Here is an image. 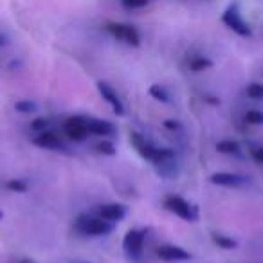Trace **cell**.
Instances as JSON below:
<instances>
[{
  "label": "cell",
  "instance_id": "20",
  "mask_svg": "<svg viewBox=\"0 0 263 263\" xmlns=\"http://www.w3.org/2000/svg\"><path fill=\"white\" fill-rule=\"evenodd\" d=\"M6 187H8L9 191H13V193H26L27 191V182L22 179H9L8 182H6Z\"/></svg>",
  "mask_w": 263,
  "mask_h": 263
},
{
  "label": "cell",
  "instance_id": "22",
  "mask_svg": "<svg viewBox=\"0 0 263 263\" xmlns=\"http://www.w3.org/2000/svg\"><path fill=\"white\" fill-rule=\"evenodd\" d=\"M36 103L34 101H29V99H22V101H16L15 103V110L20 114H33L36 112Z\"/></svg>",
  "mask_w": 263,
  "mask_h": 263
},
{
  "label": "cell",
  "instance_id": "11",
  "mask_svg": "<svg viewBox=\"0 0 263 263\" xmlns=\"http://www.w3.org/2000/svg\"><path fill=\"white\" fill-rule=\"evenodd\" d=\"M211 184H216V186H223V187H243L245 184L249 182L247 177L238 175V173H229V172H218L213 173L209 177Z\"/></svg>",
  "mask_w": 263,
  "mask_h": 263
},
{
  "label": "cell",
  "instance_id": "16",
  "mask_svg": "<svg viewBox=\"0 0 263 263\" xmlns=\"http://www.w3.org/2000/svg\"><path fill=\"white\" fill-rule=\"evenodd\" d=\"M148 94H150L152 98H154L155 101H159V103H172V96H170V92L159 83L152 85V87L148 88Z\"/></svg>",
  "mask_w": 263,
  "mask_h": 263
},
{
  "label": "cell",
  "instance_id": "1",
  "mask_svg": "<svg viewBox=\"0 0 263 263\" xmlns=\"http://www.w3.org/2000/svg\"><path fill=\"white\" fill-rule=\"evenodd\" d=\"M222 24L241 38L252 36V29L247 20L243 18V15H241L240 4H238V2H233V4H229L226 8V11L222 13Z\"/></svg>",
  "mask_w": 263,
  "mask_h": 263
},
{
  "label": "cell",
  "instance_id": "13",
  "mask_svg": "<svg viewBox=\"0 0 263 263\" xmlns=\"http://www.w3.org/2000/svg\"><path fill=\"white\" fill-rule=\"evenodd\" d=\"M98 215L101 216V218L112 222V223L121 222V220L126 216V205L117 204V202H112V204H103L98 208Z\"/></svg>",
  "mask_w": 263,
  "mask_h": 263
},
{
  "label": "cell",
  "instance_id": "18",
  "mask_svg": "<svg viewBox=\"0 0 263 263\" xmlns=\"http://www.w3.org/2000/svg\"><path fill=\"white\" fill-rule=\"evenodd\" d=\"M94 150L98 152L99 155H108V157H112V155L117 154L114 143H112V141H108V139H101L99 143H96L94 144Z\"/></svg>",
  "mask_w": 263,
  "mask_h": 263
},
{
  "label": "cell",
  "instance_id": "25",
  "mask_svg": "<svg viewBox=\"0 0 263 263\" xmlns=\"http://www.w3.org/2000/svg\"><path fill=\"white\" fill-rule=\"evenodd\" d=\"M251 155H252V159L258 162V164H263V146L254 148V150L251 152Z\"/></svg>",
  "mask_w": 263,
  "mask_h": 263
},
{
  "label": "cell",
  "instance_id": "28",
  "mask_svg": "<svg viewBox=\"0 0 263 263\" xmlns=\"http://www.w3.org/2000/svg\"><path fill=\"white\" fill-rule=\"evenodd\" d=\"M16 263H38L36 259H31V258H22V259H18Z\"/></svg>",
  "mask_w": 263,
  "mask_h": 263
},
{
  "label": "cell",
  "instance_id": "9",
  "mask_svg": "<svg viewBox=\"0 0 263 263\" xmlns=\"http://www.w3.org/2000/svg\"><path fill=\"white\" fill-rule=\"evenodd\" d=\"M157 256L162 261H187V259L193 258L190 251H186V249L180 247V245H173V243L161 245V247L157 249Z\"/></svg>",
  "mask_w": 263,
  "mask_h": 263
},
{
  "label": "cell",
  "instance_id": "5",
  "mask_svg": "<svg viewBox=\"0 0 263 263\" xmlns=\"http://www.w3.org/2000/svg\"><path fill=\"white\" fill-rule=\"evenodd\" d=\"M144 241H146V229H130L123 238V251L130 259H137L143 254Z\"/></svg>",
  "mask_w": 263,
  "mask_h": 263
},
{
  "label": "cell",
  "instance_id": "26",
  "mask_svg": "<svg viewBox=\"0 0 263 263\" xmlns=\"http://www.w3.org/2000/svg\"><path fill=\"white\" fill-rule=\"evenodd\" d=\"M164 128H168V130H180V128H182V124H180L179 121H175V119H166L164 121Z\"/></svg>",
  "mask_w": 263,
  "mask_h": 263
},
{
  "label": "cell",
  "instance_id": "3",
  "mask_svg": "<svg viewBox=\"0 0 263 263\" xmlns=\"http://www.w3.org/2000/svg\"><path fill=\"white\" fill-rule=\"evenodd\" d=\"M164 208L175 216L182 218L184 222H197L198 220V209L197 205L190 204L186 198L179 197V195H168L164 198Z\"/></svg>",
  "mask_w": 263,
  "mask_h": 263
},
{
  "label": "cell",
  "instance_id": "27",
  "mask_svg": "<svg viewBox=\"0 0 263 263\" xmlns=\"http://www.w3.org/2000/svg\"><path fill=\"white\" fill-rule=\"evenodd\" d=\"M204 99H205V101H209V103H211V105H218V103H220L216 98H209V96H205Z\"/></svg>",
  "mask_w": 263,
  "mask_h": 263
},
{
  "label": "cell",
  "instance_id": "15",
  "mask_svg": "<svg viewBox=\"0 0 263 263\" xmlns=\"http://www.w3.org/2000/svg\"><path fill=\"white\" fill-rule=\"evenodd\" d=\"M213 67V62L205 56H195V58L190 60L187 63V69L193 70V72H204V70L211 69Z\"/></svg>",
  "mask_w": 263,
  "mask_h": 263
},
{
  "label": "cell",
  "instance_id": "8",
  "mask_svg": "<svg viewBox=\"0 0 263 263\" xmlns=\"http://www.w3.org/2000/svg\"><path fill=\"white\" fill-rule=\"evenodd\" d=\"M98 90H99V96H101V98L105 99L110 106H112V110H114L116 116H119V117L124 116V105H123V101H121V98L117 96L116 88H114L112 85H108L106 81H98Z\"/></svg>",
  "mask_w": 263,
  "mask_h": 263
},
{
  "label": "cell",
  "instance_id": "21",
  "mask_svg": "<svg viewBox=\"0 0 263 263\" xmlns=\"http://www.w3.org/2000/svg\"><path fill=\"white\" fill-rule=\"evenodd\" d=\"M245 94L251 99H263V83H258V81L249 83L245 88Z\"/></svg>",
  "mask_w": 263,
  "mask_h": 263
},
{
  "label": "cell",
  "instance_id": "7",
  "mask_svg": "<svg viewBox=\"0 0 263 263\" xmlns=\"http://www.w3.org/2000/svg\"><path fill=\"white\" fill-rule=\"evenodd\" d=\"M33 144L42 150H54V152H65V144L62 143V139L58 137V134H54L52 130H44L38 132L33 137Z\"/></svg>",
  "mask_w": 263,
  "mask_h": 263
},
{
  "label": "cell",
  "instance_id": "2",
  "mask_svg": "<svg viewBox=\"0 0 263 263\" xmlns=\"http://www.w3.org/2000/svg\"><path fill=\"white\" fill-rule=\"evenodd\" d=\"M76 227L85 236H106V234L114 233L116 223L108 222L101 216H80Z\"/></svg>",
  "mask_w": 263,
  "mask_h": 263
},
{
  "label": "cell",
  "instance_id": "17",
  "mask_svg": "<svg viewBox=\"0 0 263 263\" xmlns=\"http://www.w3.org/2000/svg\"><path fill=\"white\" fill-rule=\"evenodd\" d=\"M216 150H218V154L223 155H234L240 154V144L233 139H223L220 143H216Z\"/></svg>",
  "mask_w": 263,
  "mask_h": 263
},
{
  "label": "cell",
  "instance_id": "12",
  "mask_svg": "<svg viewBox=\"0 0 263 263\" xmlns=\"http://www.w3.org/2000/svg\"><path fill=\"white\" fill-rule=\"evenodd\" d=\"M130 143H132V146L136 148L137 154H139L141 157L152 162V159H154L155 150H157V148H155L154 144L146 139V137L141 136V134H137V132H132V134H130Z\"/></svg>",
  "mask_w": 263,
  "mask_h": 263
},
{
  "label": "cell",
  "instance_id": "4",
  "mask_svg": "<svg viewBox=\"0 0 263 263\" xmlns=\"http://www.w3.org/2000/svg\"><path fill=\"white\" fill-rule=\"evenodd\" d=\"M105 29L112 34L116 40L123 42V44L130 45V47H139L141 45V34L130 24H123V22H106Z\"/></svg>",
  "mask_w": 263,
  "mask_h": 263
},
{
  "label": "cell",
  "instance_id": "19",
  "mask_svg": "<svg viewBox=\"0 0 263 263\" xmlns=\"http://www.w3.org/2000/svg\"><path fill=\"white\" fill-rule=\"evenodd\" d=\"M243 119H245V123L258 126V124H263V112H261V110L251 108V110H247V112H245Z\"/></svg>",
  "mask_w": 263,
  "mask_h": 263
},
{
  "label": "cell",
  "instance_id": "23",
  "mask_svg": "<svg viewBox=\"0 0 263 263\" xmlns=\"http://www.w3.org/2000/svg\"><path fill=\"white\" fill-rule=\"evenodd\" d=\"M150 4V0H121V6L128 11H134V9H143Z\"/></svg>",
  "mask_w": 263,
  "mask_h": 263
},
{
  "label": "cell",
  "instance_id": "24",
  "mask_svg": "<svg viewBox=\"0 0 263 263\" xmlns=\"http://www.w3.org/2000/svg\"><path fill=\"white\" fill-rule=\"evenodd\" d=\"M49 119H45V117H36V119L31 121V130L33 132H44V130H49Z\"/></svg>",
  "mask_w": 263,
  "mask_h": 263
},
{
  "label": "cell",
  "instance_id": "10",
  "mask_svg": "<svg viewBox=\"0 0 263 263\" xmlns=\"http://www.w3.org/2000/svg\"><path fill=\"white\" fill-rule=\"evenodd\" d=\"M87 130L90 136H98V137H114L116 136L117 128L114 126L110 121L105 119H96V117H87Z\"/></svg>",
  "mask_w": 263,
  "mask_h": 263
},
{
  "label": "cell",
  "instance_id": "30",
  "mask_svg": "<svg viewBox=\"0 0 263 263\" xmlns=\"http://www.w3.org/2000/svg\"><path fill=\"white\" fill-rule=\"evenodd\" d=\"M2 216H4V213H2V211H0V220H2Z\"/></svg>",
  "mask_w": 263,
  "mask_h": 263
},
{
  "label": "cell",
  "instance_id": "29",
  "mask_svg": "<svg viewBox=\"0 0 263 263\" xmlns=\"http://www.w3.org/2000/svg\"><path fill=\"white\" fill-rule=\"evenodd\" d=\"M4 45H8V38L4 34H0V47H4Z\"/></svg>",
  "mask_w": 263,
  "mask_h": 263
},
{
  "label": "cell",
  "instance_id": "14",
  "mask_svg": "<svg viewBox=\"0 0 263 263\" xmlns=\"http://www.w3.org/2000/svg\"><path fill=\"white\" fill-rule=\"evenodd\" d=\"M211 240L216 247L223 249V251H233V249L238 247V241L233 236H227V234L222 233H211Z\"/></svg>",
  "mask_w": 263,
  "mask_h": 263
},
{
  "label": "cell",
  "instance_id": "6",
  "mask_svg": "<svg viewBox=\"0 0 263 263\" xmlns=\"http://www.w3.org/2000/svg\"><path fill=\"white\" fill-rule=\"evenodd\" d=\"M65 134L74 143H83L90 134L87 130V117L83 116H72L65 121Z\"/></svg>",
  "mask_w": 263,
  "mask_h": 263
}]
</instances>
